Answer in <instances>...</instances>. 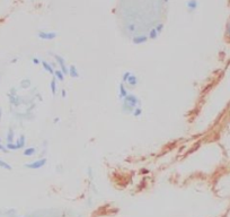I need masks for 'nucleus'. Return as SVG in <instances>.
Wrapping results in <instances>:
<instances>
[{
  "instance_id": "nucleus-4",
  "label": "nucleus",
  "mask_w": 230,
  "mask_h": 217,
  "mask_svg": "<svg viewBox=\"0 0 230 217\" xmlns=\"http://www.w3.org/2000/svg\"><path fill=\"white\" fill-rule=\"evenodd\" d=\"M41 66L43 67V70H45L46 72H49L50 75H52L54 74V68L52 67V65L51 63H49L47 61H45V60H42V62H41Z\"/></svg>"
},
{
  "instance_id": "nucleus-3",
  "label": "nucleus",
  "mask_w": 230,
  "mask_h": 217,
  "mask_svg": "<svg viewBox=\"0 0 230 217\" xmlns=\"http://www.w3.org/2000/svg\"><path fill=\"white\" fill-rule=\"evenodd\" d=\"M58 34L56 33H52V32H39V37L42 40H53L55 39Z\"/></svg>"
},
{
  "instance_id": "nucleus-25",
  "label": "nucleus",
  "mask_w": 230,
  "mask_h": 217,
  "mask_svg": "<svg viewBox=\"0 0 230 217\" xmlns=\"http://www.w3.org/2000/svg\"><path fill=\"white\" fill-rule=\"evenodd\" d=\"M0 143H1V139H0Z\"/></svg>"
},
{
  "instance_id": "nucleus-9",
  "label": "nucleus",
  "mask_w": 230,
  "mask_h": 217,
  "mask_svg": "<svg viewBox=\"0 0 230 217\" xmlns=\"http://www.w3.org/2000/svg\"><path fill=\"white\" fill-rule=\"evenodd\" d=\"M15 144L17 145L18 149H22V148H24V147H25V144H26V137H25L24 135H22L19 138L17 139V142L15 143Z\"/></svg>"
},
{
  "instance_id": "nucleus-16",
  "label": "nucleus",
  "mask_w": 230,
  "mask_h": 217,
  "mask_svg": "<svg viewBox=\"0 0 230 217\" xmlns=\"http://www.w3.org/2000/svg\"><path fill=\"white\" fill-rule=\"evenodd\" d=\"M7 143H14V131L13 129H9L7 135Z\"/></svg>"
},
{
  "instance_id": "nucleus-15",
  "label": "nucleus",
  "mask_w": 230,
  "mask_h": 217,
  "mask_svg": "<svg viewBox=\"0 0 230 217\" xmlns=\"http://www.w3.org/2000/svg\"><path fill=\"white\" fill-rule=\"evenodd\" d=\"M6 148L8 151H18V147H17V145L15 143H7Z\"/></svg>"
},
{
  "instance_id": "nucleus-24",
  "label": "nucleus",
  "mask_w": 230,
  "mask_h": 217,
  "mask_svg": "<svg viewBox=\"0 0 230 217\" xmlns=\"http://www.w3.org/2000/svg\"><path fill=\"white\" fill-rule=\"evenodd\" d=\"M0 121H1V108H0Z\"/></svg>"
},
{
  "instance_id": "nucleus-13",
  "label": "nucleus",
  "mask_w": 230,
  "mask_h": 217,
  "mask_svg": "<svg viewBox=\"0 0 230 217\" xmlns=\"http://www.w3.org/2000/svg\"><path fill=\"white\" fill-rule=\"evenodd\" d=\"M147 40H148V37L147 36H138V37H134L133 39V42L135 43V44H140V43H145L147 42Z\"/></svg>"
},
{
  "instance_id": "nucleus-26",
  "label": "nucleus",
  "mask_w": 230,
  "mask_h": 217,
  "mask_svg": "<svg viewBox=\"0 0 230 217\" xmlns=\"http://www.w3.org/2000/svg\"><path fill=\"white\" fill-rule=\"evenodd\" d=\"M0 78H1V76H0Z\"/></svg>"
},
{
  "instance_id": "nucleus-14",
  "label": "nucleus",
  "mask_w": 230,
  "mask_h": 217,
  "mask_svg": "<svg viewBox=\"0 0 230 217\" xmlns=\"http://www.w3.org/2000/svg\"><path fill=\"white\" fill-rule=\"evenodd\" d=\"M142 114V108L141 106H137V108H133V111H132V115H134V117H140V115Z\"/></svg>"
},
{
  "instance_id": "nucleus-11",
  "label": "nucleus",
  "mask_w": 230,
  "mask_h": 217,
  "mask_svg": "<svg viewBox=\"0 0 230 217\" xmlns=\"http://www.w3.org/2000/svg\"><path fill=\"white\" fill-rule=\"evenodd\" d=\"M50 87H51V92H52V95H56V92H58V85H56V79L54 78V77H53L52 80H51Z\"/></svg>"
},
{
  "instance_id": "nucleus-7",
  "label": "nucleus",
  "mask_w": 230,
  "mask_h": 217,
  "mask_svg": "<svg viewBox=\"0 0 230 217\" xmlns=\"http://www.w3.org/2000/svg\"><path fill=\"white\" fill-rule=\"evenodd\" d=\"M36 154V148L35 147H28V148H25L23 151V155L26 156V157H31V156H34Z\"/></svg>"
},
{
  "instance_id": "nucleus-1",
  "label": "nucleus",
  "mask_w": 230,
  "mask_h": 217,
  "mask_svg": "<svg viewBox=\"0 0 230 217\" xmlns=\"http://www.w3.org/2000/svg\"><path fill=\"white\" fill-rule=\"evenodd\" d=\"M46 162H47L46 158H39V160L32 162V163H26L24 166H25L26 168H30V170H39V168L45 166Z\"/></svg>"
},
{
  "instance_id": "nucleus-22",
  "label": "nucleus",
  "mask_w": 230,
  "mask_h": 217,
  "mask_svg": "<svg viewBox=\"0 0 230 217\" xmlns=\"http://www.w3.org/2000/svg\"><path fill=\"white\" fill-rule=\"evenodd\" d=\"M61 94H62L63 99H66V97H67V91H66V89H62V91H61Z\"/></svg>"
},
{
  "instance_id": "nucleus-23",
  "label": "nucleus",
  "mask_w": 230,
  "mask_h": 217,
  "mask_svg": "<svg viewBox=\"0 0 230 217\" xmlns=\"http://www.w3.org/2000/svg\"><path fill=\"white\" fill-rule=\"evenodd\" d=\"M227 34H228V36L230 37V25H228V28H227Z\"/></svg>"
},
{
  "instance_id": "nucleus-12",
  "label": "nucleus",
  "mask_w": 230,
  "mask_h": 217,
  "mask_svg": "<svg viewBox=\"0 0 230 217\" xmlns=\"http://www.w3.org/2000/svg\"><path fill=\"white\" fill-rule=\"evenodd\" d=\"M0 168H3V170H7V171H11L13 170V166L10 164H8L7 162L2 161V160H0Z\"/></svg>"
},
{
  "instance_id": "nucleus-20",
  "label": "nucleus",
  "mask_w": 230,
  "mask_h": 217,
  "mask_svg": "<svg viewBox=\"0 0 230 217\" xmlns=\"http://www.w3.org/2000/svg\"><path fill=\"white\" fill-rule=\"evenodd\" d=\"M32 62H33L34 65H41L42 60L39 59V58H32Z\"/></svg>"
},
{
  "instance_id": "nucleus-8",
  "label": "nucleus",
  "mask_w": 230,
  "mask_h": 217,
  "mask_svg": "<svg viewBox=\"0 0 230 217\" xmlns=\"http://www.w3.org/2000/svg\"><path fill=\"white\" fill-rule=\"evenodd\" d=\"M69 76L71 78H78L79 77V71L75 65H71L69 67Z\"/></svg>"
},
{
  "instance_id": "nucleus-17",
  "label": "nucleus",
  "mask_w": 230,
  "mask_h": 217,
  "mask_svg": "<svg viewBox=\"0 0 230 217\" xmlns=\"http://www.w3.org/2000/svg\"><path fill=\"white\" fill-rule=\"evenodd\" d=\"M132 75L131 71H125L124 74H123V76H122V83H126L128 82L129 77Z\"/></svg>"
},
{
  "instance_id": "nucleus-10",
  "label": "nucleus",
  "mask_w": 230,
  "mask_h": 217,
  "mask_svg": "<svg viewBox=\"0 0 230 217\" xmlns=\"http://www.w3.org/2000/svg\"><path fill=\"white\" fill-rule=\"evenodd\" d=\"M53 77H54L56 80H59V82H63L66 76H64V74L60 69H55L54 70V74H53Z\"/></svg>"
},
{
  "instance_id": "nucleus-18",
  "label": "nucleus",
  "mask_w": 230,
  "mask_h": 217,
  "mask_svg": "<svg viewBox=\"0 0 230 217\" xmlns=\"http://www.w3.org/2000/svg\"><path fill=\"white\" fill-rule=\"evenodd\" d=\"M187 6H188V8H191V9H195V8H196V1H195V0L188 1Z\"/></svg>"
},
{
  "instance_id": "nucleus-21",
  "label": "nucleus",
  "mask_w": 230,
  "mask_h": 217,
  "mask_svg": "<svg viewBox=\"0 0 230 217\" xmlns=\"http://www.w3.org/2000/svg\"><path fill=\"white\" fill-rule=\"evenodd\" d=\"M0 151H3V153H8V149L6 148V146H3L1 143H0Z\"/></svg>"
},
{
  "instance_id": "nucleus-6",
  "label": "nucleus",
  "mask_w": 230,
  "mask_h": 217,
  "mask_svg": "<svg viewBox=\"0 0 230 217\" xmlns=\"http://www.w3.org/2000/svg\"><path fill=\"white\" fill-rule=\"evenodd\" d=\"M126 84H128L130 87H135V86L138 85L139 84V79H138V77L135 75H133L132 74L130 77H129V79H128V82H126Z\"/></svg>"
},
{
  "instance_id": "nucleus-19",
  "label": "nucleus",
  "mask_w": 230,
  "mask_h": 217,
  "mask_svg": "<svg viewBox=\"0 0 230 217\" xmlns=\"http://www.w3.org/2000/svg\"><path fill=\"white\" fill-rule=\"evenodd\" d=\"M158 36V32L156 31V28H154V30L150 32V39H156Z\"/></svg>"
},
{
  "instance_id": "nucleus-5",
  "label": "nucleus",
  "mask_w": 230,
  "mask_h": 217,
  "mask_svg": "<svg viewBox=\"0 0 230 217\" xmlns=\"http://www.w3.org/2000/svg\"><path fill=\"white\" fill-rule=\"evenodd\" d=\"M128 94L129 92L126 87L124 86V83H120V85H118V96H120V99L123 100Z\"/></svg>"
},
{
  "instance_id": "nucleus-2",
  "label": "nucleus",
  "mask_w": 230,
  "mask_h": 217,
  "mask_svg": "<svg viewBox=\"0 0 230 217\" xmlns=\"http://www.w3.org/2000/svg\"><path fill=\"white\" fill-rule=\"evenodd\" d=\"M53 58L55 59V61H56V63L59 65V67L61 68V71L64 74V76H67V75H69V67L67 66V63H66V60L63 59L62 57L61 56H58V54H53Z\"/></svg>"
}]
</instances>
